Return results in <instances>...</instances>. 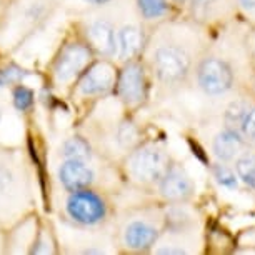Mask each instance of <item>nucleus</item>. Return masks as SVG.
Here are the masks:
<instances>
[{
  "label": "nucleus",
  "instance_id": "obj_29",
  "mask_svg": "<svg viewBox=\"0 0 255 255\" xmlns=\"http://www.w3.org/2000/svg\"><path fill=\"white\" fill-rule=\"evenodd\" d=\"M0 117H2V112H0Z\"/></svg>",
  "mask_w": 255,
  "mask_h": 255
},
{
  "label": "nucleus",
  "instance_id": "obj_2",
  "mask_svg": "<svg viewBox=\"0 0 255 255\" xmlns=\"http://www.w3.org/2000/svg\"><path fill=\"white\" fill-rule=\"evenodd\" d=\"M152 67L163 85H180L189 79L192 60L182 47L163 44L153 50Z\"/></svg>",
  "mask_w": 255,
  "mask_h": 255
},
{
  "label": "nucleus",
  "instance_id": "obj_18",
  "mask_svg": "<svg viewBox=\"0 0 255 255\" xmlns=\"http://www.w3.org/2000/svg\"><path fill=\"white\" fill-rule=\"evenodd\" d=\"M212 175H214L215 182L220 187H225V189L235 190L239 187V177L237 172H235L234 167H229L225 162H215L212 165Z\"/></svg>",
  "mask_w": 255,
  "mask_h": 255
},
{
  "label": "nucleus",
  "instance_id": "obj_9",
  "mask_svg": "<svg viewBox=\"0 0 255 255\" xmlns=\"http://www.w3.org/2000/svg\"><path fill=\"white\" fill-rule=\"evenodd\" d=\"M115 84V74L112 65L107 62H97V64L87 67L79 84L80 92L85 97H97L105 95L112 90Z\"/></svg>",
  "mask_w": 255,
  "mask_h": 255
},
{
  "label": "nucleus",
  "instance_id": "obj_25",
  "mask_svg": "<svg viewBox=\"0 0 255 255\" xmlns=\"http://www.w3.org/2000/svg\"><path fill=\"white\" fill-rule=\"evenodd\" d=\"M158 254H179V255H182V254H187V250L185 249H174V247H167V249H158L157 250Z\"/></svg>",
  "mask_w": 255,
  "mask_h": 255
},
{
  "label": "nucleus",
  "instance_id": "obj_4",
  "mask_svg": "<svg viewBox=\"0 0 255 255\" xmlns=\"http://www.w3.org/2000/svg\"><path fill=\"white\" fill-rule=\"evenodd\" d=\"M67 215L79 225H97L107 217V204L97 192L90 189H82L70 192L65 202Z\"/></svg>",
  "mask_w": 255,
  "mask_h": 255
},
{
  "label": "nucleus",
  "instance_id": "obj_7",
  "mask_svg": "<svg viewBox=\"0 0 255 255\" xmlns=\"http://www.w3.org/2000/svg\"><path fill=\"white\" fill-rule=\"evenodd\" d=\"M117 90L122 102L130 107L140 105L147 99V79L142 64L135 60L127 62L117 80Z\"/></svg>",
  "mask_w": 255,
  "mask_h": 255
},
{
  "label": "nucleus",
  "instance_id": "obj_28",
  "mask_svg": "<svg viewBox=\"0 0 255 255\" xmlns=\"http://www.w3.org/2000/svg\"><path fill=\"white\" fill-rule=\"evenodd\" d=\"M174 3H177V5H184V3H189V0H172Z\"/></svg>",
  "mask_w": 255,
  "mask_h": 255
},
{
  "label": "nucleus",
  "instance_id": "obj_17",
  "mask_svg": "<svg viewBox=\"0 0 255 255\" xmlns=\"http://www.w3.org/2000/svg\"><path fill=\"white\" fill-rule=\"evenodd\" d=\"M60 153L65 160H85L89 162L92 157V148L89 142L84 140L82 137H72L64 142L60 148Z\"/></svg>",
  "mask_w": 255,
  "mask_h": 255
},
{
  "label": "nucleus",
  "instance_id": "obj_15",
  "mask_svg": "<svg viewBox=\"0 0 255 255\" xmlns=\"http://www.w3.org/2000/svg\"><path fill=\"white\" fill-rule=\"evenodd\" d=\"M163 222H165L167 230L179 234V232H185L190 227L192 222H194V217L190 215V212L187 210V207L184 204H170L165 212Z\"/></svg>",
  "mask_w": 255,
  "mask_h": 255
},
{
  "label": "nucleus",
  "instance_id": "obj_19",
  "mask_svg": "<svg viewBox=\"0 0 255 255\" xmlns=\"http://www.w3.org/2000/svg\"><path fill=\"white\" fill-rule=\"evenodd\" d=\"M117 142L122 148H135L140 142V132H138L137 125L132 120H124L120 122L117 128Z\"/></svg>",
  "mask_w": 255,
  "mask_h": 255
},
{
  "label": "nucleus",
  "instance_id": "obj_5",
  "mask_svg": "<svg viewBox=\"0 0 255 255\" xmlns=\"http://www.w3.org/2000/svg\"><path fill=\"white\" fill-rule=\"evenodd\" d=\"M158 195L168 204H185L195 195V182L182 163L170 162L157 184Z\"/></svg>",
  "mask_w": 255,
  "mask_h": 255
},
{
  "label": "nucleus",
  "instance_id": "obj_24",
  "mask_svg": "<svg viewBox=\"0 0 255 255\" xmlns=\"http://www.w3.org/2000/svg\"><path fill=\"white\" fill-rule=\"evenodd\" d=\"M23 77V72L18 69V67H7V69L0 70V85H7V84H13V82H18Z\"/></svg>",
  "mask_w": 255,
  "mask_h": 255
},
{
  "label": "nucleus",
  "instance_id": "obj_11",
  "mask_svg": "<svg viewBox=\"0 0 255 255\" xmlns=\"http://www.w3.org/2000/svg\"><path fill=\"white\" fill-rule=\"evenodd\" d=\"M59 182L65 190L75 192L82 189H89L94 184L95 174L89 162L85 160H65L57 170Z\"/></svg>",
  "mask_w": 255,
  "mask_h": 255
},
{
  "label": "nucleus",
  "instance_id": "obj_1",
  "mask_svg": "<svg viewBox=\"0 0 255 255\" xmlns=\"http://www.w3.org/2000/svg\"><path fill=\"white\" fill-rule=\"evenodd\" d=\"M168 165L170 158L157 143L137 145L127 158L128 175L140 185H157Z\"/></svg>",
  "mask_w": 255,
  "mask_h": 255
},
{
  "label": "nucleus",
  "instance_id": "obj_3",
  "mask_svg": "<svg viewBox=\"0 0 255 255\" xmlns=\"http://www.w3.org/2000/svg\"><path fill=\"white\" fill-rule=\"evenodd\" d=\"M195 80L199 89L209 97H220L230 92L235 84L232 65L220 57L209 55L199 62L195 69Z\"/></svg>",
  "mask_w": 255,
  "mask_h": 255
},
{
  "label": "nucleus",
  "instance_id": "obj_27",
  "mask_svg": "<svg viewBox=\"0 0 255 255\" xmlns=\"http://www.w3.org/2000/svg\"><path fill=\"white\" fill-rule=\"evenodd\" d=\"M84 2H87V3H92V5H104V3L110 2V0H84Z\"/></svg>",
  "mask_w": 255,
  "mask_h": 255
},
{
  "label": "nucleus",
  "instance_id": "obj_14",
  "mask_svg": "<svg viewBox=\"0 0 255 255\" xmlns=\"http://www.w3.org/2000/svg\"><path fill=\"white\" fill-rule=\"evenodd\" d=\"M117 55L120 60L130 62L140 54L143 47V32L135 25H125L117 32Z\"/></svg>",
  "mask_w": 255,
  "mask_h": 255
},
{
  "label": "nucleus",
  "instance_id": "obj_13",
  "mask_svg": "<svg viewBox=\"0 0 255 255\" xmlns=\"http://www.w3.org/2000/svg\"><path fill=\"white\" fill-rule=\"evenodd\" d=\"M247 147L249 143L230 127H224L214 137V140H212L214 157L217 158V162H225V163L234 162Z\"/></svg>",
  "mask_w": 255,
  "mask_h": 255
},
{
  "label": "nucleus",
  "instance_id": "obj_23",
  "mask_svg": "<svg viewBox=\"0 0 255 255\" xmlns=\"http://www.w3.org/2000/svg\"><path fill=\"white\" fill-rule=\"evenodd\" d=\"M13 172L3 160H0V195L7 194L13 185Z\"/></svg>",
  "mask_w": 255,
  "mask_h": 255
},
{
  "label": "nucleus",
  "instance_id": "obj_12",
  "mask_svg": "<svg viewBox=\"0 0 255 255\" xmlns=\"http://www.w3.org/2000/svg\"><path fill=\"white\" fill-rule=\"evenodd\" d=\"M87 40L89 47L97 52L100 57H115L117 55V32L105 20H95L87 27Z\"/></svg>",
  "mask_w": 255,
  "mask_h": 255
},
{
  "label": "nucleus",
  "instance_id": "obj_6",
  "mask_svg": "<svg viewBox=\"0 0 255 255\" xmlns=\"http://www.w3.org/2000/svg\"><path fill=\"white\" fill-rule=\"evenodd\" d=\"M92 49L84 44H69L59 54L54 65V75L59 84H67L87 70L92 60Z\"/></svg>",
  "mask_w": 255,
  "mask_h": 255
},
{
  "label": "nucleus",
  "instance_id": "obj_20",
  "mask_svg": "<svg viewBox=\"0 0 255 255\" xmlns=\"http://www.w3.org/2000/svg\"><path fill=\"white\" fill-rule=\"evenodd\" d=\"M137 8L145 20H158L168 12V0H137Z\"/></svg>",
  "mask_w": 255,
  "mask_h": 255
},
{
  "label": "nucleus",
  "instance_id": "obj_16",
  "mask_svg": "<svg viewBox=\"0 0 255 255\" xmlns=\"http://www.w3.org/2000/svg\"><path fill=\"white\" fill-rule=\"evenodd\" d=\"M234 168L237 172L239 180L245 187L255 190V150L247 147L240 155L234 160Z\"/></svg>",
  "mask_w": 255,
  "mask_h": 255
},
{
  "label": "nucleus",
  "instance_id": "obj_22",
  "mask_svg": "<svg viewBox=\"0 0 255 255\" xmlns=\"http://www.w3.org/2000/svg\"><path fill=\"white\" fill-rule=\"evenodd\" d=\"M13 105L20 110V112H25L33 105V92L30 89L23 87V85H18L13 90Z\"/></svg>",
  "mask_w": 255,
  "mask_h": 255
},
{
  "label": "nucleus",
  "instance_id": "obj_21",
  "mask_svg": "<svg viewBox=\"0 0 255 255\" xmlns=\"http://www.w3.org/2000/svg\"><path fill=\"white\" fill-rule=\"evenodd\" d=\"M217 0H189L190 13L197 20H207L215 10Z\"/></svg>",
  "mask_w": 255,
  "mask_h": 255
},
{
  "label": "nucleus",
  "instance_id": "obj_10",
  "mask_svg": "<svg viewBox=\"0 0 255 255\" xmlns=\"http://www.w3.org/2000/svg\"><path fill=\"white\" fill-rule=\"evenodd\" d=\"M158 229L147 220H132L124 227L122 242L132 252H147L155 245Z\"/></svg>",
  "mask_w": 255,
  "mask_h": 255
},
{
  "label": "nucleus",
  "instance_id": "obj_26",
  "mask_svg": "<svg viewBox=\"0 0 255 255\" xmlns=\"http://www.w3.org/2000/svg\"><path fill=\"white\" fill-rule=\"evenodd\" d=\"M237 2H239L242 7L249 8V10H252V8H255V0H237Z\"/></svg>",
  "mask_w": 255,
  "mask_h": 255
},
{
  "label": "nucleus",
  "instance_id": "obj_8",
  "mask_svg": "<svg viewBox=\"0 0 255 255\" xmlns=\"http://www.w3.org/2000/svg\"><path fill=\"white\" fill-rule=\"evenodd\" d=\"M225 127L234 128L249 145H255V104L237 100L225 110Z\"/></svg>",
  "mask_w": 255,
  "mask_h": 255
}]
</instances>
